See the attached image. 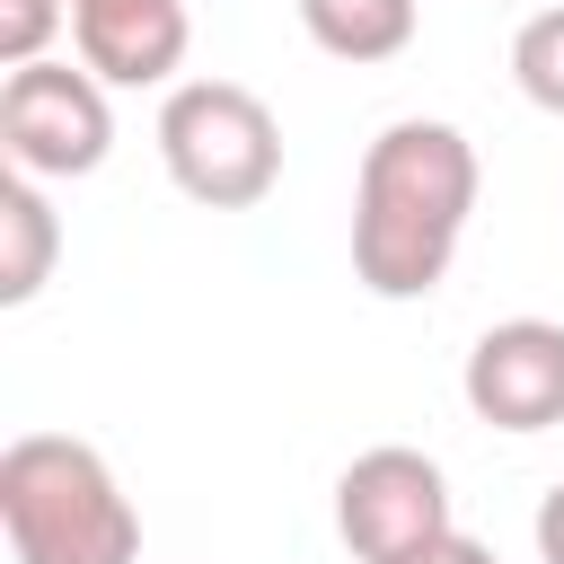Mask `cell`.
I'll return each instance as SVG.
<instances>
[{"label":"cell","mask_w":564,"mask_h":564,"mask_svg":"<svg viewBox=\"0 0 564 564\" xmlns=\"http://www.w3.org/2000/svg\"><path fill=\"white\" fill-rule=\"evenodd\" d=\"M467 212H476V141L432 115L388 123L352 176V273L379 300L441 291V273L467 238Z\"/></svg>","instance_id":"cell-1"},{"label":"cell","mask_w":564,"mask_h":564,"mask_svg":"<svg viewBox=\"0 0 564 564\" xmlns=\"http://www.w3.org/2000/svg\"><path fill=\"white\" fill-rule=\"evenodd\" d=\"M0 529L18 564H132L141 511L115 467L70 432H18L0 449Z\"/></svg>","instance_id":"cell-2"},{"label":"cell","mask_w":564,"mask_h":564,"mask_svg":"<svg viewBox=\"0 0 564 564\" xmlns=\"http://www.w3.org/2000/svg\"><path fill=\"white\" fill-rule=\"evenodd\" d=\"M159 167L203 212H247L282 176V123L238 79H176L159 106Z\"/></svg>","instance_id":"cell-3"},{"label":"cell","mask_w":564,"mask_h":564,"mask_svg":"<svg viewBox=\"0 0 564 564\" xmlns=\"http://www.w3.org/2000/svg\"><path fill=\"white\" fill-rule=\"evenodd\" d=\"M0 150L18 176H88L115 150V106L88 62H26L0 79Z\"/></svg>","instance_id":"cell-4"},{"label":"cell","mask_w":564,"mask_h":564,"mask_svg":"<svg viewBox=\"0 0 564 564\" xmlns=\"http://www.w3.org/2000/svg\"><path fill=\"white\" fill-rule=\"evenodd\" d=\"M449 529H458L449 476H441V458H423L405 441H379L335 476V538L352 546V564H397V555H414Z\"/></svg>","instance_id":"cell-5"},{"label":"cell","mask_w":564,"mask_h":564,"mask_svg":"<svg viewBox=\"0 0 564 564\" xmlns=\"http://www.w3.org/2000/svg\"><path fill=\"white\" fill-rule=\"evenodd\" d=\"M467 414L494 423V432H546L564 423V326L555 317H502L476 335L467 370Z\"/></svg>","instance_id":"cell-6"},{"label":"cell","mask_w":564,"mask_h":564,"mask_svg":"<svg viewBox=\"0 0 564 564\" xmlns=\"http://www.w3.org/2000/svg\"><path fill=\"white\" fill-rule=\"evenodd\" d=\"M185 0H70V44L106 88H159L185 62Z\"/></svg>","instance_id":"cell-7"},{"label":"cell","mask_w":564,"mask_h":564,"mask_svg":"<svg viewBox=\"0 0 564 564\" xmlns=\"http://www.w3.org/2000/svg\"><path fill=\"white\" fill-rule=\"evenodd\" d=\"M53 247H62V220L44 203L35 176H0V308H26L44 282H53Z\"/></svg>","instance_id":"cell-8"},{"label":"cell","mask_w":564,"mask_h":564,"mask_svg":"<svg viewBox=\"0 0 564 564\" xmlns=\"http://www.w3.org/2000/svg\"><path fill=\"white\" fill-rule=\"evenodd\" d=\"M300 26L335 62H397L414 44V0H300Z\"/></svg>","instance_id":"cell-9"},{"label":"cell","mask_w":564,"mask_h":564,"mask_svg":"<svg viewBox=\"0 0 564 564\" xmlns=\"http://www.w3.org/2000/svg\"><path fill=\"white\" fill-rule=\"evenodd\" d=\"M511 79L538 115H564V9H538L520 35H511Z\"/></svg>","instance_id":"cell-10"},{"label":"cell","mask_w":564,"mask_h":564,"mask_svg":"<svg viewBox=\"0 0 564 564\" xmlns=\"http://www.w3.org/2000/svg\"><path fill=\"white\" fill-rule=\"evenodd\" d=\"M62 18H70L62 0H0V62H9V70L53 62L44 44H53V26H62Z\"/></svg>","instance_id":"cell-11"},{"label":"cell","mask_w":564,"mask_h":564,"mask_svg":"<svg viewBox=\"0 0 564 564\" xmlns=\"http://www.w3.org/2000/svg\"><path fill=\"white\" fill-rule=\"evenodd\" d=\"M397 564H502V555L476 546L467 529H449V538H432V546H414V555H397Z\"/></svg>","instance_id":"cell-12"},{"label":"cell","mask_w":564,"mask_h":564,"mask_svg":"<svg viewBox=\"0 0 564 564\" xmlns=\"http://www.w3.org/2000/svg\"><path fill=\"white\" fill-rule=\"evenodd\" d=\"M538 564H564V485H546L538 502Z\"/></svg>","instance_id":"cell-13"}]
</instances>
